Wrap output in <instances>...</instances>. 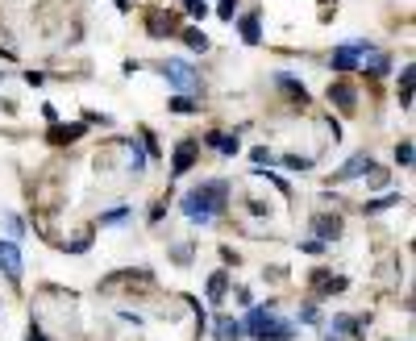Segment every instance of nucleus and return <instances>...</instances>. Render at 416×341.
<instances>
[{
  "label": "nucleus",
  "instance_id": "f257e3e1",
  "mask_svg": "<svg viewBox=\"0 0 416 341\" xmlns=\"http://www.w3.org/2000/svg\"><path fill=\"white\" fill-rule=\"evenodd\" d=\"M179 208L192 225H213L229 208V183L225 179H200L196 188L179 200Z\"/></svg>",
  "mask_w": 416,
  "mask_h": 341
},
{
  "label": "nucleus",
  "instance_id": "f03ea898",
  "mask_svg": "<svg viewBox=\"0 0 416 341\" xmlns=\"http://www.w3.org/2000/svg\"><path fill=\"white\" fill-rule=\"evenodd\" d=\"M158 71H163V79L171 83L179 96H196L200 88H204L200 71H192V63H188V58H167V63H163Z\"/></svg>",
  "mask_w": 416,
  "mask_h": 341
},
{
  "label": "nucleus",
  "instance_id": "7ed1b4c3",
  "mask_svg": "<svg viewBox=\"0 0 416 341\" xmlns=\"http://www.w3.org/2000/svg\"><path fill=\"white\" fill-rule=\"evenodd\" d=\"M370 42H350V46H338L333 50V58H329V67L333 71H342V75H350V71H358L362 67V54H370Z\"/></svg>",
  "mask_w": 416,
  "mask_h": 341
},
{
  "label": "nucleus",
  "instance_id": "20e7f679",
  "mask_svg": "<svg viewBox=\"0 0 416 341\" xmlns=\"http://www.w3.org/2000/svg\"><path fill=\"white\" fill-rule=\"evenodd\" d=\"M254 341H292L295 337V320H288V317H279V312H270L254 333H250Z\"/></svg>",
  "mask_w": 416,
  "mask_h": 341
},
{
  "label": "nucleus",
  "instance_id": "39448f33",
  "mask_svg": "<svg viewBox=\"0 0 416 341\" xmlns=\"http://www.w3.org/2000/svg\"><path fill=\"white\" fill-rule=\"evenodd\" d=\"M325 329H329V333H338L342 341H345V337H350V341H367L362 333L370 329V312H362V317H345V312H338V317L329 320Z\"/></svg>",
  "mask_w": 416,
  "mask_h": 341
},
{
  "label": "nucleus",
  "instance_id": "423d86ee",
  "mask_svg": "<svg viewBox=\"0 0 416 341\" xmlns=\"http://www.w3.org/2000/svg\"><path fill=\"white\" fill-rule=\"evenodd\" d=\"M325 96H329V104H338L345 117H354V113H358V88H354L350 79H333Z\"/></svg>",
  "mask_w": 416,
  "mask_h": 341
},
{
  "label": "nucleus",
  "instance_id": "0eeeda50",
  "mask_svg": "<svg viewBox=\"0 0 416 341\" xmlns=\"http://www.w3.org/2000/svg\"><path fill=\"white\" fill-rule=\"evenodd\" d=\"M342 229H345L342 213H317V217H313V238L325 242V245L338 242V238H342Z\"/></svg>",
  "mask_w": 416,
  "mask_h": 341
},
{
  "label": "nucleus",
  "instance_id": "6e6552de",
  "mask_svg": "<svg viewBox=\"0 0 416 341\" xmlns=\"http://www.w3.org/2000/svg\"><path fill=\"white\" fill-rule=\"evenodd\" d=\"M0 267L9 275V283H21L25 258H21V245L13 242V238H0Z\"/></svg>",
  "mask_w": 416,
  "mask_h": 341
},
{
  "label": "nucleus",
  "instance_id": "1a4fd4ad",
  "mask_svg": "<svg viewBox=\"0 0 416 341\" xmlns=\"http://www.w3.org/2000/svg\"><path fill=\"white\" fill-rule=\"evenodd\" d=\"M196 154H200V142L196 138H183L171 154V179H179V175H188V170L196 167Z\"/></svg>",
  "mask_w": 416,
  "mask_h": 341
},
{
  "label": "nucleus",
  "instance_id": "9d476101",
  "mask_svg": "<svg viewBox=\"0 0 416 341\" xmlns=\"http://www.w3.org/2000/svg\"><path fill=\"white\" fill-rule=\"evenodd\" d=\"M370 167H375V158H370L367 150H358L354 158H345V167H342V170H333V183H350V179H362Z\"/></svg>",
  "mask_w": 416,
  "mask_h": 341
},
{
  "label": "nucleus",
  "instance_id": "9b49d317",
  "mask_svg": "<svg viewBox=\"0 0 416 341\" xmlns=\"http://www.w3.org/2000/svg\"><path fill=\"white\" fill-rule=\"evenodd\" d=\"M175 25H179V17L175 13H167V9H154V13H146V34L158 42V38H167V34H175Z\"/></svg>",
  "mask_w": 416,
  "mask_h": 341
},
{
  "label": "nucleus",
  "instance_id": "f8f14e48",
  "mask_svg": "<svg viewBox=\"0 0 416 341\" xmlns=\"http://www.w3.org/2000/svg\"><path fill=\"white\" fill-rule=\"evenodd\" d=\"M83 133H88V125H83V121H71V125H59V121H54L46 138L54 142V146H75V142H79Z\"/></svg>",
  "mask_w": 416,
  "mask_h": 341
},
{
  "label": "nucleus",
  "instance_id": "ddd939ff",
  "mask_svg": "<svg viewBox=\"0 0 416 341\" xmlns=\"http://www.w3.org/2000/svg\"><path fill=\"white\" fill-rule=\"evenodd\" d=\"M204 146L220 150L225 158H233L238 150H242V142H238V133H220V129H213V133H204Z\"/></svg>",
  "mask_w": 416,
  "mask_h": 341
},
{
  "label": "nucleus",
  "instance_id": "4468645a",
  "mask_svg": "<svg viewBox=\"0 0 416 341\" xmlns=\"http://www.w3.org/2000/svg\"><path fill=\"white\" fill-rule=\"evenodd\" d=\"M242 337H245L242 320H233V317H217L213 320V341H242Z\"/></svg>",
  "mask_w": 416,
  "mask_h": 341
},
{
  "label": "nucleus",
  "instance_id": "2eb2a0df",
  "mask_svg": "<svg viewBox=\"0 0 416 341\" xmlns=\"http://www.w3.org/2000/svg\"><path fill=\"white\" fill-rule=\"evenodd\" d=\"M313 287H317L320 295H338V292H345V287H350V279H345V275H329V270H317V275H313Z\"/></svg>",
  "mask_w": 416,
  "mask_h": 341
},
{
  "label": "nucleus",
  "instance_id": "dca6fc26",
  "mask_svg": "<svg viewBox=\"0 0 416 341\" xmlns=\"http://www.w3.org/2000/svg\"><path fill=\"white\" fill-rule=\"evenodd\" d=\"M121 142L129 146V167H125V170H129L133 179H142V175H146V158H150V154L142 150V142H138V138H121Z\"/></svg>",
  "mask_w": 416,
  "mask_h": 341
},
{
  "label": "nucleus",
  "instance_id": "f3484780",
  "mask_svg": "<svg viewBox=\"0 0 416 341\" xmlns=\"http://www.w3.org/2000/svg\"><path fill=\"white\" fill-rule=\"evenodd\" d=\"M238 29H242V42H245V46H258V42H263V21H258V13H245V17H238Z\"/></svg>",
  "mask_w": 416,
  "mask_h": 341
},
{
  "label": "nucleus",
  "instance_id": "a211bd4d",
  "mask_svg": "<svg viewBox=\"0 0 416 341\" xmlns=\"http://www.w3.org/2000/svg\"><path fill=\"white\" fill-rule=\"evenodd\" d=\"M229 279H233V270H213V279H208V287H204L208 304H220V300H225V292H229Z\"/></svg>",
  "mask_w": 416,
  "mask_h": 341
},
{
  "label": "nucleus",
  "instance_id": "6ab92c4d",
  "mask_svg": "<svg viewBox=\"0 0 416 341\" xmlns=\"http://www.w3.org/2000/svg\"><path fill=\"white\" fill-rule=\"evenodd\" d=\"M179 38H183V46H188V50H196V54H208V50H213V42H208V34H204L200 25H188V29H183Z\"/></svg>",
  "mask_w": 416,
  "mask_h": 341
},
{
  "label": "nucleus",
  "instance_id": "aec40b11",
  "mask_svg": "<svg viewBox=\"0 0 416 341\" xmlns=\"http://www.w3.org/2000/svg\"><path fill=\"white\" fill-rule=\"evenodd\" d=\"M275 83H279V88H283V92H288V96L295 100V104H308V88H304L300 79H292L288 71H279V75H275Z\"/></svg>",
  "mask_w": 416,
  "mask_h": 341
},
{
  "label": "nucleus",
  "instance_id": "412c9836",
  "mask_svg": "<svg viewBox=\"0 0 416 341\" xmlns=\"http://www.w3.org/2000/svg\"><path fill=\"white\" fill-rule=\"evenodd\" d=\"M362 63H367V75H375V79L392 71V58H387L383 50H370V54H362Z\"/></svg>",
  "mask_w": 416,
  "mask_h": 341
},
{
  "label": "nucleus",
  "instance_id": "4be33fe9",
  "mask_svg": "<svg viewBox=\"0 0 416 341\" xmlns=\"http://www.w3.org/2000/svg\"><path fill=\"white\" fill-rule=\"evenodd\" d=\"M395 204H404V195H400V192L379 195V200H367V204H362V213H367V217H379V213H387V208H395Z\"/></svg>",
  "mask_w": 416,
  "mask_h": 341
},
{
  "label": "nucleus",
  "instance_id": "5701e85b",
  "mask_svg": "<svg viewBox=\"0 0 416 341\" xmlns=\"http://www.w3.org/2000/svg\"><path fill=\"white\" fill-rule=\"evenodd\" d=\"M167 108H171V113H179V117H192V113H200L196 96H179V92H175V96L167 100Z\"/></svg>",
  "mask_w": 416,
  "mask_h": 341
},
{
  "label": "nucleus",
  "instance_id": "b1692460",
  "mask_svg": "<svg viewBox=\"0 0 416 341\" xmlns=\"http://www.w3.org/2000/svg\"><path fill=\"white\" fill-rule=\"evenodd\" d=\"M270 312H275V304H267V308H250V312H245V320H242V329H245V333H254V329H258V325H263Z\"/></svg>",
  "mask_w": 416,
  "mask_h": 341
},
{
  "label": "nucleus",
  "instance_id": "393cba45",
  "mask_svg": "<svg viewBox=\"0 0 416 341\" xmlns=\"http://www.w3.org/2000/svg\"><path fill=\"white\" fill-rule=\"evenodd\" d=\"M0 220H4V229H9V238H13V242H21V238H25V225H21L17 213H0Z\"/></svg>",
  "mask_w": 416,
  "mask_h": 341
},
{
  "label": "nucleus",
  "instance_id": "a878e982",
  "mask_svg": "<svg viewBox=\"0 0 416 341\" xmlns=\"http://www.w3.org/2000/svg\"><path fill=\"white\" fill-rule=\"evenodd\" d=\"M129 204H117V208H108V213H100V225H121V220H129Z\"/></svg>",
  "mask_w": 416,
  "mask_h": 341
},
{
  "label": "nucleus",
  "instance_id": "bb28decb",
  "mask_svg": "<svg viewBox=\"0 0 416 341\" xmlns=\"http://www.w3.org/2000/svg\"><path fill=\"white\" fill-rule=\"evenodd\" d=\"M59 250H67V254H88V250H92V238H88V233H79L75 242H59Z\"/></svg>",
  "mask_w": 416,
  "mask_h": 341
},
{
  "label": "nucleus",
  "instance_id": "cd10ccee",
  "mask_svg": "<svg viewBox=\"0 0 416 341\" xmlns=\"http://www.w3.org/2000/svg\"><path fill=\"white\" fill-rule=\"evenodd\" d=\"M412 158H416V150H412V138H404V142L395 146V163H400V167H412Z\"/></svg>",
  "mask_w": 416,
  "mask_h": 341
},
{
  "label": "nucleus",
  "instance_id": "c85d7f7f",
  "mask_svg": "<svg viewBox=\"0 0 416 341\" xmlns=\"http://www.w3.org/2000/svg\"><path fill=\"white\" fill-rule=\"evenodd\" d=\"M300 325H320V308H317V300H308V304H304V308H300Z\"/></svg>",
  "mask_w": 416,
  "mask_h": 341
},
{
  "label": "nucleus",
  "instance_id": "c756f323",
  "mask_svg": "<svg viewBox=\"0 0 416 341\" xmlns=\"http://www.w3.org/2000/svg\"><path fill=\"white\" fill-rule=\"evenodd\" d=\"M183 9H188L192 21H204L208 17V0H183Z\"/></svg>",
  "mask_w": 416,
  "mask_h": 341
},
{
  "label": "nucleus",
  "instance_id": "7c9ffc66",
  "mask_svg": "<svg viewBox=\"0 0 416 341\" xmlns=\"http://www.w3.org/2000/svg\"><path fill=\"white\" fill-rule=\"evenodd\" d=\"M283 167H288V170H300V175H304V170H313V158H300V154H283Z\"/></svg>",
  "mask_w": 416,
  "mask_h": 341
},
{
  "label": "nucleus",
  "instance_id": "2f4dec72",
  "mask_svg": "<svg viewBox=\"0 0 416 341\" xmlns=\"http://www.w3.org/2000/svg\"><path fill=\"white\" fill-rule=\"evenodd\" d=\"M217 17L233 25V17H238V0H220V4H217Z\"/></svg>",
  "mask_w": 416,
  "mask_h": 341
},
{
  "label": "nucleus",
  "instance_id": "473e14b6",
  "mask_svg": "<svg viewBox=\"0 0 416 341\" xmlns=\"http://www.w3.org/2000/svg\"><path fill=\"white\" fill-rule=\"evenodd\" d=\"M250 158H254V167H270V158H275V154H270V146H254V150H250Z\"/></svg>",
  "mask_w": 416,
  "mask_h": 341
},
{
  "label": "nucleus",
  "instance_id": "72a5a7b5",
  "mask_svg": "<svg viewBox=\"0 0 416 341\" xmlns=\"http://www.w3.org/2000/svg\"><path fill=\"white\" fill-rule=\"evenodd\" d=\"M412 83H416V67L408 63V67L400 71V92H412Z\"/></svg>",
  "mask_w": 416,
  "mask_h": 341
},
{
  "label": "nucleus",
  "instance_id": "f704fd0d",
  "mask_svg": "<svg viewBox=\"0 0 416 341\" xmlns=\"http://www.w3.org/2000/svg\"><path fill=\"white\" fill-rule=\"evenodd\" d=\"M300 250H304V254H313V258H317V254H325V250H329V245H325V242H317V238H304V242H300Z\"/></svg>",
  "mask_w": 416,
  "mask_h": 341
},
{
  "label": "nucleus",
  "instance_id": "c9c22d12",
  "mask_svg": "<svg viewBox=\"0 0 416 341\" xmlns=\"http://www.w3.org/2000/svg\"><path fill=\"white\" fill-rule=\"evenodd\" d=\"M25 341H50V337H46V329H42L38 320H29V333H25Z\"/></svg>",
  "mask_w": 416,
  "mask_h": 341
},
{
  "label": "nucleus",
  "instance_id": "e433bc0d",
  "mask_svg": "<svg viewBox=\"0 0 416 341\" xmlns=\"http://www.w3.org/2000/svg\"><path fill=\"white\" fill-rule=\"evenodd\" d=\"M171 258H175V263H192V245H175Z\"/></svg>",
  "mask_w": 416,
  "mask_h": 341
},
{
  "label": "nucleus",
  "instance_id": "4c0bfd02",
  "mask_svg": "<svg viewBox=\"0 0 416 341\" xmlns=\"http://www.w3.org/2000/svg\"><path fill=\"white\" fill-rule=\"evenodd\" d=\"M167 217V200H158L154 208H150V225H158V220Z\"/></svg>",
  "mask_w": 416,
  "mask_h": 341
},
{
  "label": "nucleus",
  "instance_id": "58836bf2",
  "mask_svg": "<svg viewBox=\"0 0 416 341\" xmlns=\"http://www.w3.org/2000/svg\"><path fill=\"white\" fill-rule=\"evenodd\" d=\"M25 83H29V88H42V83H46V75H42V71H25Z\"/></svg>",
  "mask_w": 416,
  "mask_h": 341
},
{
  "label": "nucleus",
  "instance_id": "ea45409f",
  "mask_svg": "<svg viewBox=\"0 0 416 341\" xmlns=\"http://www.w3.org/2000/svg\"><path fill=\"white\" fill-rule=\"evenodd\" d=\"M220 258H225L229 267H238V263H242V258H238V250H229V245H220Z\"/></svg>",
  "mask_w": 416,
  "mask_h": 341
},
{
  "label": "nucleus",
  "instance_id": "a19ab883",
  "mask_svg": "<svg viewBox=\"0 0 416 341\" xmlns=\"http://www.w3.org/2000/svg\"><path fill=\"white\" fill-rule=\"evenodd\" d=\"M320 341H342V337H338V333H329V329H325V333H320Z\"/></svg>",
  "mask_w": 416,
  "mask_h": 341
},
{
  "label": "nucleus",
  "instance_id": "79ce46f5",
  "mask_svg": "<svg viewBox=\"0 0 416 341\" xmlns=\"http://www.w3.org/2000/svg\"><path fill=\"white\" fill-rule=\"evenodd\" d=\"M0 320H4V308H0Z\"/></svg>",
  "mask_w": 416,
  "mask_h": 341
}]
</instances>
